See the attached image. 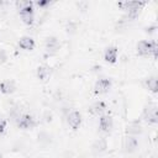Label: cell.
<instances>
[{
    "mask_svg": "<svg viewBox=\"0 0 158 158\" xmlns=\"http://www.w3.org/2000/svg\"><path fill=\"white\" fill-rule=\"evenodd\" d=\"M143 5H144V2H138V1L118 2V6L122 7V10H126L128 14V17H131V19H135L139 14V10Z\"/></svg>",
    "mask_w": 158,
    "mask_h": 158,
    "instance_id": "1",
    "label": "cell"
},
{
    "mask_svg": "<svg viewBox=\"0 0 158 158\" xmlns=\"http://www.w3.org/2000/svg\"><path fill=\"white\" fill-rule=\"evenodd\" d=\"M20 16H21V20H22L23 23H26V25H32L33 23L35 15H33V4H32V1L20 10Z\"/></svg>",
    "mask_w": 158,
    "mask_h": 158,
    "instance_id": "2",
    "label": "cell"
},
{
    "mask_svg": "<svg viewBox=\"0 0 158 158\" xmlns=\"http://www.w3.org/2000/svg\"><path fill=\"white\" fill-rule=\"evenodd\" d=\"M154 41H139L137 44V52L139 56H149L152 53L153 46H154Z\"/></svg>",
    "mask_w": 158,
    "mask_h": 158,
    "instance_id": "3",
    "label": "cell"
},
{
    "mask_svg": "<svg viewBox=\"0 0 158 158\" xmlns=\"http://www.w3.org/2000/svg\"><path fill=\"white\" fill-rule=\"evenodd\" d=\"M111 88V81L106 78H101L95 83V93L96 94H105L110 90Z\"/></svg>",
    "mask_w": 158,
    "mask_h": 158,
    "instance_id": "4",
    "label": "cell"
},
{
    "mask_svg": "<svg viewBox=\"0 0 158 158\" xmlns=\"http://www.w3.org/2000/svg\"><path fill=\"white\" fill-rule=\"evenodd\" d=\"M17 125L19 127L23 128V130H28V128H32L35 126V118L31 116V115H21L19 117V121H17Z\"/></svg>",
    "mask_w": 158,
    "mask_h": 158,
    "instance_id": "5",
    "label": "cell"
},
{
    "mask_svg": "<svg viewBox=\"0 0 158 158\" xmlns=\"http://www.w3.org/2000/svg\"><path fill=\"white\" fill-rule=\"evenodd\" d=\"M144 120L148 123H157L158 118H157V106L156 105H149L146 110H144Z\"/></svg>",
    "mask_w": 158,
    "mask_h": 158,
    "instance_id": "6",
    "label": "cell"
},
{
    "mask_svg": "<svg viewBox=\"0 0 158 158\" xmlns=\"http://www.w3.org/2000/svg\"><path fill=\"white\" fill-rule=\"evenodd\" d=\"M67 121H68V125L73 130H77L81 123V115L78 111H72V112H69Z\"/></svg>",
    "mask_w": 158,
    "mask_h": 158,
    "instance_id": "7",
    "label": "cell"
},
{
    "mask_svg": "<svg viewBox=\"0 0 158 158\" xmlns=\"http://www.w3.org/2000/svg\"><path fill=\"white\" fill-rule=\"evenodd\" d=\"M99 126L104 132H110L112 128V117L110 115H102L99 120Z\"/></svg>",
    "mask_w": 158,
    "mask_h": 158,
    "instance_id": "8",
    "label": "cell"
},
{
    "mask_svg": "<svg viewBox=\"0 0 158 158\" xmlns=\"http://www.w3.org/2000/svg\"><path fill=\"white\" fill-rule=\"evenodd\" d=\"M137 147H138V141H137V138H135V137H132V136H127V137L125 138L123 148H125L126 152H128V153L135 152V151L137 149Z\"/></svg>",
    "mask_w": 158,
    "mask_h": 158,
    "instance_id": "9",
    "label": "cell"
},
{
    "mask_svg": "<svg viewBox=\"0 0 158 158\" xmlns=\"http://www.w3.org/2000/svg\"><path fill=\"white\" fill-rule=\"evenodd\" d=\"M19 46H20V48H22L25 51H32L35 48V40L30 36H23L20 38Z\"/></svg>",
    "mask_w": 158,
    "mask_h": 158,
    "instance_id": "10",
    "label": "cell"
},
{
    "mask_svg": "<svg viewBox=\"0 0 158 158\" xmlns=\"http://www.w3.org/2000/svg\"><path fill=\"white\" fill-rule=\"evenodd\" d=\"M59 47H60V43H59V41H58L57 37L51 36V37H47V38H46V49H47L48 52L53 53V52L58 51Z\"/></svg>",
    "mask_w": 158,
    "mask_h": 158,
    "instance_id": "11",
    "label": "cell"
},
{
    "mask_svg": "<svg viewBox=\"0 0 158 158\" xmlns=\"http://www.w3.org/2000/svg\"><path fill=\"white\" fill-rule=\"evenodd\" d=\"M117 53H118V51H117L116 47H109V48H106V51H105L104 58H105V60H106L107 63L114 64V63L117 60Z\"/></svg>",
    "mask_w": 158,
    "mask_h": 158,
    "instance_id": "12",
    "label": "cell"
},
{
    "mask_svg": "<svg viewBox=\"0 0 158 158\" xmlns=\"http://www.w3.org/2000/svg\"><path fill=\"white\" fill-rule=\"evenodd\" d=\"M105 109H106V104L104 101H96L89 107V112L91 115H100L105 111Z\"/></svg>",
    "mask_w": 158,
    "mask_h": 158,
    "instance_id": "13",
    "label": "cell"
},
{
    "mask_svg": "<svg viewBox=\"0 0 158 158\" xmlns=\"http://www.w3.org/2000/svg\"><path fill=\"white\" fill-rule=\"evenodd\" d=\"M15 89H16V86L12 80H4L0 84V91L2 94H11L15 91Z\"/></svg>",
    "mask_w": 158,
    "mask_h": 158,
    "instance_id": "14",
    "label": "cell"
},
{
    "mask_svg": "<svg viewBox=\"0 0 158 158\" xmlns=\"http://www.w3.org/2000/svg\"><path fill=\"white\" fill-rule=\"evenodd\" d=\"M51 75V69L46 65H40L37 68V77L41 79V80H47Z\"/></svg>",
    "mask_w": 158,
    "mask_h": 158,
    "instance_id": "15",
    "label": "cell"
},
{
    "mask_svg": "<svg viewBox=\"0 0 158 158\" xmlns=\"http://www.w3.org/2000/svg\"><path fill=\"white\" fill-rule=\"evenodd\" d=\"M146 84H147L148 89H149L152 93H157V86H158V84H157V78H156V77L148 78L147 81H146Z\"/></svg>",
    "mask_w": 158,
    "mask_h": 158,
    "instance_id": "16",
    "label": "cell"
},
{
    "mask_svg": "<svg viewBox=\"0 0 158 158\" xmlns=\"http://www.w3.org/2000/svg\"><path fill=\"white\" fill-rule=\"evenodd\" d=\"M49 4H51L49 0H40V1H37V5H38L40 7H46V6H48Z\"/></svg>",
    "mask_w": 158,
    "mask_h": 158,
    "instance_id": "17",
    "label": "cell"
},
{
    "mask_svg": "<svg viewBox=\"0 0 158 158\" xmlns=\"http://www.w3.org/2000/svg\"><path fill=\"white\" fill-rule=\"evenodd\" d=\"M6 128V122L4 120H0V133H2Z\"/></svg>",
    "mask_w": 158,
    "mask_h": 158,
    "instance_id": "18",
    "label": "cell"
},
{
    "mask_svg": "<svg viewBox=\"0 0 158 158\" xmlns=\"http://www.w3.org/2000/svg\"><path fill=\"white\" fill-rule=\"evenodd\" d=\"M154 30H156V26H152V27L147 28V32H154Z\"/></svg>",
    "mask_w": 158,
    "mask_h": 158,
    "instance_id": "19",
    "label": "cell"
},
{
    "mask_svg": "<svg viewBox=\"0 0 158 158\" xmlns=\"http://www.w3.org/2000/svg\"><path fill=\"white\" fill-rule=\"evenodd\" d=\"M0 158H2V154H1V153H0Z\"/></svg>",
    "mask_w": 158,
    "mask_h": 158,
    "instance_id": "20",
    "label": "cell"
}]
</instances>
